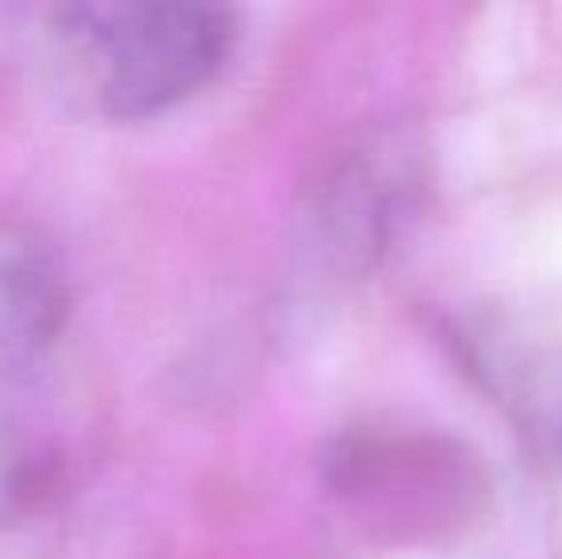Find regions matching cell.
I'll use <instances>...</instances> for the list:
<instances>
[{"label": "cell", "mask_w": 562, "mask_h": 559, "mask_svg": "<svg viewBox=\"0 0 562 559\" xmlns=\"http://www.w3.org/2000/svg\"><path fill=\"white\" fill-rule=\"evenodd\" d=\"M525 422L536 448L562 471V357L536 372L525 391Z\"/></svg>", "instance_id": "cell-3"}, {"label": "cell", "mask_w": 562, "mask_h": 559, "mask_svg": "<svg viewBox=\"0 0 562 559\" xmlns=\"http://www.w3.org/2000/svg\"><path fill=\"white\" fill-rule=\"evenodd\" d=\"M234 12L200 0H81L46 12L54 74L104 120H149L215 81Z\"/></svg>", "instance_id": "cell-1"}, {"label": "cell", "mask_w": 562, "mask_h": 559, "mask_svg": "<svg viewBox=\"0 0 562 559\" xmlns=\"http://www.w3.org/2000/svg\"><path fill=\"white\" fill-rule=\"evenodd\" d=\"M69 318V288L38 246H0V368L38 365Z\"/></svg>", "instance_id": "cell-2"}, {"label": "cell", "mask_w": 562, "mask_h": 559, "mask_svg": "<svg viewBox=\"0 0 562 559\" xmlns=\"http://www.w3.org/2000/svg\"><path fill=\"white\" fill-rule=\"evenodd\" d=\"M31 491H35V463L23 452L20 440L0 429V525L12 522L27 506Z\"/></svg>", "instance_id": "cell-4"}]
</instances>
